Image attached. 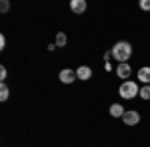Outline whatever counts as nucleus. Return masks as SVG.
I'll return each mask as SVG.
<instances>
[{
  "label": "nucleus",
  "mask_w": 150,
  "mask_h": 147,
  "mask_svg": "<svg viewBox=\"0 0 150 147\" xmlns=\"http://www.w3.org/2000/svg\"><path fill=\"white\" fill-rule=\"evenodd\" d=\"M110 54H112L120 64H126L128 60H130V56H132V46L128 44V42H116Z\"/></svg>",
  "instance_id": "obj_1"
},
{
  "label": "nucleus",
  "mask_w": 150,
  "mask_h": 147,
  "mask_svg": "<svg viewBox=\"0 0 150 147\" xmlns=\"http://www.w3.org/2000/svg\"><path fill=\"white\" fill-rule=\"evenodd\" d=\"M118 93H120V98H124V100H132V98H136L140 93V88L136 82H130V79H126L120 88H118Z\"/></svg>",
  "instance_id": "obj_2"
},
{
  "label": "nucleus",
  "mask_w": 150,
  "mask_h": 147,
  "mask_svg": "<svg viewBox=\"0 0 150 147\" xmlns=\"http://www.w3.org/2000/svg\"><path fill=\"white\" fill-rule=\"evenodd\" d=\"M122 121L126 125H138L140 123V113L136 109H126V113L122 115Z\"/></svg>",
  "instance_id": "obj_3"
},
{
  "label": "nucleus",
  "mask_w": 150,
  "mask_h": 147,
  "mask_svg": "<svg viewBox=\"0 0 150 147\" xmlns=\"http://www.w3.org/2000/svg\"><path fill=\"white\" fill-rule=\"evenodd\" d=\"M58 79L62 82V84H72L74 79H78V76H76V72L74 70H60V74H58Z\"/></svg>",
  "instance_id": "obj_4"
},
{
  "label": "nucleus",
  "mask_w": 150,
  "mask_h": 147,
  "mask_svg": "<svg viewBox=\"0 0 150 147\" xmlns=\"http://www.w3.org/2000/svg\"><path fill=\"white\" fill-rule=\"evenodd\" d=\"M116 74H118V78L124 79L126 82L130 78V74H132V68H130V64H118V68H116Z\"/></svg>",
  "instance_id": "obj_5"
},
{
  "label": "nucleus",
  "mask_w": 150,
  "mask_h": 147,
  "mask_svg": "<svg viewBox=\"0 0 150 147\" xmlns=\"http://www.w3.org/2000/svg\"><path fill=\"white\" fill-rule=\"evenodd\" d=\"M76 76H78V79L86 82V79H90V78H92V70L88 68V66H80V68L76 70Z\"/></svg>",
  "instance_id": "obj_6"
},
{
  "label": "nucleus",
  "mask_w": 150,
  "mask_h": 147,
  "mask_svg": "<svg viewBox=\"0 0 150 147\" xmlns=\"http://www.w3.org/2000/svg\"><path fill=\"white\" fill-rule=\"evenodd\" d=\"M70 10L76 12V14H82V12L86 10V2L84 0H72L70 2Z\"/></svg>",
  "instance_id": "obj_7"
},
{
  "label": "nucleus",
  "mask_w": 150,
  "mask_h": 147,
  "mask_svg": "<svg viewBox=\"0 0 150 147\" xmlns=\"http://www.w3.org/2000/svg\"><path fill=\"white\" fill-rule=\"evenodd\" d=\"M138 79L144 82L146 86H150V66H144V68L138 70Z\"/></svg>",
  "instance_id": "obj_8"
},
{
  "label": "nucleus",
  "mask_w": 150,
  "mask_h": 147,
  "mask_svg": "<svg viewBox=\"0 0 150 147\" xmlns=\"http://www.w3.org/2000/svg\"><path fill=\"white\" fill-rule=\"evenodd\" d=\"M124 113H126V109H124L120 103H112V105H110V115H112V117H122Z\"/></svg>",
  "instance_id": "obj_9"
},
{
  "label": "nucleus",
  "mask_w": 150,
  "mask_h": 147,
  "mask_svg": "<svg viewBox=\"0 0 150 147\" xmlns=\"http://www.w3.org/2000/svg\"><path fill=\"white\" fill-rule=\"evenodd\" d=\"M142 100H150V86H144V88H140V93H138Z\"/></svg>",
  "instance_id": "obj_10"
},
{
  "label": "nucleus",
  "mask_w": 150,
  "mask_h": 147,
  "mask_svg": "<svg viewBox=\"0 0 150 147\" xmlns=\"http://www.w3.org/2000/svg\"><path fill=\"white\" fill-rule=\"evenodd\" d=\"M0 100H2V102H6V100H8V88H6V84H2V86H0Z\"/></svg>",
  "instance_id": "obj_11"
},
{
  "label": "nucleus",
  "mask_w": 150,
  "mask_h": 147,
  "mask_svg": "<svg viewBox=\"0 0 150 147\" xmlns=\"http://www.w3.org/2000/svg\"><path fill=\"white\" fill-rule=\"evenodd\" d=\"M64 44H66V34H62V32H60V34L56 36V46H58V48H62Z\"/></svg>",
  "instance_id": "obj_12"
},
{
  "label": "nucleus",
  "mask_w": 150,
  "mask_h": 147,
  "mask_svg": "<svg viewBox=\"0 0 150 147\" xmlns=\"http://www.w3.org/2000/svg\"><path fill=\"white\" fill-rule=\"evenodd\" d=\"M140 10H150V0H140Z\"/></svg>",
  "instance_id": "obj_13"
},
{
  "label": "nucleus",
  "mask_w": 150,
  "mask_h": 147,
  "mask_svg": "<svg viewBox=\"0 0 150 147\" xmlns=\"http://www.w3.org/2000/svg\"><path fill=\"white\" fill-rule=\"evenodd\" d=\"M8 8H10V4H8V0H2V2H0V10H2V12H6Z\"/></svg>",
  "instance_id": "obj_14"
},
{
  "label": "nucleus",
  "mask_w": 150,
  "mask_h": 147,
  "mask_svg": "<svg viewBox=\"0 0 150 147\" xmlns=\"http://www.w3.org/2000/svg\"><path fill=\"white\" fill-rule=\"evenodd\" d=\"M0 79H2V84H4V79H6V68H4V66L0 68Z\"/></svg>",
  "instance_id": "obj_15"
},
{
  "label": "nucleus",
  "mask_w": 150,
  "mask_h": 147,
  "mask_svg": "<svg viewBox=\"0 0 150 147\" xmlns=\"http://www.w3.org/2000/svg\"><path fill=\"white\" fill-rule=\"evenodd\" d=\"M104 70H106V72H110V70H112V64H110V62H106V64H104Z\"/></svg>",
  "instance_id": "obj_16"
},
{
  "label": "nucleus",
  "mask_w": 150,
  "mask_h": 147,
  "mask_svg": "<svg viewBox=\"0 0 150 147\" xmlns=\"http://www.w3.org/2000/svg\"><path fill=\"white\" fill-rule=\"evenodd\" d=\"M6 46V40H4V36H0V48H4Z\"/></svg>",
  "instance_id": "obj_17"
}]
</instances>
